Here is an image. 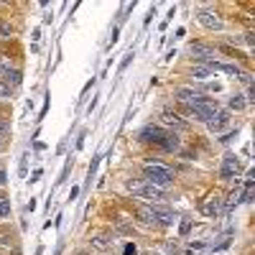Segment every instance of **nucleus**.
<instances>
[{
	"mask_svg": "<svg viewBox=\"0 0 255 255\" xmlns=\"http://www.w3.org/2000/svg\"><path fill=\"white\" fill-rule=\"evenodd\" d=\"M143 176H145V181L148 184H153V186H158L161 191L174 181V168L171 166H166V163H161V161H145L143 163Z\"/></svg>",
	"mask_w": 255,
	"mask_h": 255,
	"instance_id": "obj_1",
	"label": "nucleus"
},
{
	"mask_svg": "<svg viewBox=\"0 0 255 255\" xmlns=\"http://www.w3.org/2000/svg\"><path fill=\"white\" fill-rule=\"evenodd\" d=\"M184 110H186V115H191L194 120L207 123L212 115H215V113L220 110V105H217V100H209V97L199 95V97H197V102H191L189 108H184Z\"/></svg>",
	"mask_w": 255,
	"mask_h": 255,
	"instance_id": "obj_2",
	"label": "nucleus"
},
{
	"mask_svg": "<svg viewBox=\"0 0 255 255\" xmlns=\"http://www.w3.org/2000/svg\"><path fill=\"white\" fill-rule=\"evenodd\" d=\"M199 209H202V215H204V217H217L220 212H222V194H220V191L209 194L207 199H202Z\"/></svg>",
	"mask_w": 255,
	"mask_h": 255,
	"instance_id": "obj_3",
	"label": "nucleus"
},
{
	"mask_svg": "<svg viewBox=\"0 0 255 255\" xmlns=\"http://www.w3.org/2000/svg\"><path fill=\"white\" fill-rule=\"evenodd\" d=\"M163 135H166V130L161 125H145L143 130H140V140L143 143H153V145H161V140H163Z\"/></svg>",
	"mask_w": 255,
	"mask_h": 255,
	"instance_id": "obj_4",
	"label": "nucleus"
},
{
	"mask_svg": "<svg viewBox=\"0 0 255 255\" xmlns=\"http://www.w3.org/2000/svg\"><path fill=\"white\" fill-rule=\"evenodd\" d=\"M197 18H199V23H202L204 28H212V31H220V28L225 26V20H222L220 13H215V10H199Z\"/></svg>",
	"mask_w": 255,
	"mask_h": 255,
	"instance_id": "obj_5",
	"label": "nucleus"
},
{
	"mask_svg": "<svg viewBox=\"0 0 255 255\" xmlns=\"http://www.w3.org/2000/svg\"><path fill=\"white\" fill-rule=\"evenodd\" d=\"M238 171H240V161H238V156H235V153H227V156L222 158L220 176H222V179H235Z\"/></svg>",
	"mask_w": 255,
	"mask_h": 255,
	"instance_id": "obj_6",
	"label": "nucleus"
},
{
	"mask_svg": "<svg viewBox=\"0 0 255 255\" xmlns=\"http://www.w3.org/2000/svg\"><path fill=\"white\" fill-rule=\"evenodd\" d=\"M189 51H191V56H194L197 61H212V56H215V49H212L209 44H202V41H194V44L189 46Z\"/></svg>",
	"mask_w": 255,
	"mask_h": 255,
	"instance_id": "obj_7",
	"label": "nucleus"
},
{
	"mask_svg": "<svg viewBox=\"0 0 255 255\" xmlns=\"http://www.w3.org/2000/svg\"><path fill=\"white\" fill-rule=\"evenodd\" d=\"M207 125H209V130H212V133L225 130V128L230 125V113H227V110H217L215 115H212V118L207 120Z\"/></svg>",
	"mask_w": 255,
	"mask_h": 255,
	"instance_id": "obj_8",
	"label": "nucleus"
},
{
	"mask_svg": "<svg viewBox=\"0 0 255 255\" xmlns=\"http://www.w3.org/2000/svg\"><path fill=\"white\" fill-rule=\"evenodd\" d=\"M153 215H156V225H174L176 222V212H171L168 207H153Z\"/></svg>",
	"mask_w": 255,
	"mask_h": 255,
	"instance_id": "obj_9",
	"label": "nucleus"
},
{
	"mask_svg": "<svg viewBox=\"0 0 255 255\" xmlns=\"http://www.w3.org/2000/svg\"><path fill=\"white\" fill-rule=\"evenodd\" d=\"M161 123L168 125V128H174V130H184V128H186V123H184L176 113H171V110H163V113H161Z\"/></svg>",
	"mask_w": 255,
	"mask_h": 255,
	"instance_id": "obj_10",
	"label": "nucleus"
},
{
	"mask_svg": "<svg viewBox=\"0 0 255 255\" xmlns=\"http://www.w3.org/2000/svg\"><path fill=\"white\" fill-rule=\"evenodd\" d=\"M135 217H138L143 225H156L153 207H148V204H135Z\"/></svg>",
	"mask_w": 255,
	"mask_h": 255,
	"instance_id": "obj_11",
	"label": "nucleus"
},
{
	"mask_svg": "<svg viewBox=\"0 0 255 255\" xmlns=\"http://www.w3.org/2000/svg\"><path fill=\"white\" fill-rule=\"evenodd\" d=\"M161 148L163 151H179V135L176 133H166L163 140H161Z\"/></svg>",
	"mask_w": 255,
	"mask_h": 255,
	"instance_id": "obj_12",
	"label": "nucleus"
},
{
	"mask_svg": "<svg viewBox=\"0 0 255 255\" xmlns=\"http://www.w3.org/2000/svg\"><path fill=\"white\" fill-rule=\"evenodd\" d=\"M238 204H240V191H230V197L222 199V209H227V212H232Z\"/></svg>",
	"mask_w": 255,
	"mask_h": 255,
	"instance_id": "obj_13",
	"label": "nucleus"
},
{
	"mask_svg": "<svg viewBox=\"0 0 255 255\" xmlns=\"http://www.w3.org/2000/svg\"><path fill=\"white\" fill-rule=\"evenodd\" d=\"M248 108V100H245V95H232L230 97V110H245Z\"/></svg>",
	"mask_w": 255,
	"mask_h": 255,
	"instance_id": "obj_14",
	"label": "nucleus"
},
{
	"mask_svg": "<svg viewBox=\"0 0 255 255\" xmlns=\"http://www.w3.org/2000/svg\"><path fill=\"white\" fill-rule=\"evenodd\" d=\"M92 245L100 248V250H108V248H110V235H97V238H92Z\"/></svg>",
	"mask_w": 255,
	"mask_h": 255,
	"instance_id": "obj_15",
	"label": "nucleus"
},
{
	"mask_svg": "<svg viewBox=\"0 0 255 255\" xmlns=\"http://www.w3.org/2000/svg\"><path fill=\"white\" fill-rule=\"evenodd\" d=\"M10 215V199L5 194H0V220Z\"/></svg>",
	"mask_w": 255,
	"mask_h": 255,
	"instance_id": "obj_16",
	"label": "nucleus"
},
{
	"mask_svg": "<svg viewBox=\"0 0 255 255\" xmlns=\"http://www.w3.org/2000/svg\"><path fill=\"white\" fill-rule=\"evenodd\" d=\"M10 38H13V28L0 20V41H10Z\"/></svg>",
	"mask_w": 255,
	"mask_h": 255,
	"instance_id": "obj_17",
	"label": "nucleus"
},
{
	"mask_svg": "<svg viewBox=\"0 0 255 255\" xmlns=\"http://www.w3.org/2000/svg\"><path fill=\"white\" fill-rule=\"evenodd\" d=\"M212 72L207 69V67H194V69H191V77H194V79H207Z\"/></svg>",
	"mask_w": 255,
	"mask_h": 255,
	"instance_id": "obj_18",
	"label": "nucleus"
},
{
	"mask_svg": "<svg viewBox=\"0 0 255 255\" xmlns=\"http://www.w3.org/2000/svg\"><path fill=\"white\" fill-rule=\"evenodd\" d=\"M204 250H207V245H204V243H197V245H191V248L186 250V255H202Z\"/></svg>",
	"mask_w": 255,
	"mask_h": 255,
	"instance_id": "obj_19",
	"label": "nucleus"
},
{
	"mask_svg": "<svg viewBox=\"0 0 255 255\" xmlns=\"http://www.w3.org/2000/svg\"><path fill=\"white\" fill-rule=\"evenodd\" d=\"M133 56H135V54H133V51H130V54H128V56H125V59H123V64H120V69H118V72H125V69H128V67H130V61H133Z\"/></svg>",
	"mask_w": 255,
	"mask_h": 255,
	"instance_id": "obj_20",
	"label": "nucleus"
},
{
	"mask_svg": "<svg viewBox=\"0 0 255 255\" xmlns=\"http://www.w3.org/2000/svg\"><path fill=\"white\" fill-rule=\"evenodd\" d=\"M10 92H13V90H8V87H5V84H3V82H0V97H10Z\"/></svg>",
	"mask_w": 255,
	"mask_h": 255,
	"instance_id": "obj_21",
	"label": "nucleus"
},
{
	"mask_svg": "<svg viewBox=\"0 0 255 255\" xmlns=\"http://www.w3.org/2000/svg\"><path fill=\"white\" fill-rule=\"evenodd\" d=\"M189 230H191V222H189V220H186V222H181V235H186Z\"/></svg>",
	"mask_w": 255,
	"mask_h": 255,
	"instance_id": "obj_22",
	"label": "nucleus"
},
{
	"mask_svg": "<svg viewBox=\"0 0 255 255\" xmlns=\"http://www.w3.org/2000/svg\"><path fill=\"white\" fill-rule=\"evenodd\" d=\"M133 253H135V245L128 243V245H125V255H133Z\"/></svg>",
	"mask_w": 255,
	"mask_h": 255,
	"instance_id": "obj_23",
	"label": "nucleus"
},
{
	"mask_svg": "<svg viewBox=\"0 0 255 255\" xmlns=\"http://www.w3.org/2000/svg\"><path fill=\"white\" fill-rule=\"evenodd\" d=\"M253 41H255V38H253V31H248V33H245V44H253Z\"/></svg>",
	"mask_w": 255,
	"mask_h": 255,
	"instance_id": "obj_24",
	"label": "nucleus"
},
{
	"mask_svg": "<svg viewBox=\"0 0 255 255\" xmlns=\"http://www.w3.org/2000/svg\"><path fill=\"white\" fill-rule=\"evenodd\" d=\"M0 184H5V171H0Z\"/></svg>",
	"mask_w": 255,
	"mask_h": 255,
	"instance_id": "obj_25",
	"label": "nucleus"
},
{
	"mask_svg": "<svg viewBox=\"0 0 255 255\" xmlns=\"http://www.w3.org/2000/svg\"><path fill=\"white\" fill-rule=\"evenodd\" d=\"M3 145H5V140H3V138H0V151H3Z\"/></svg>",
	"mask_w": 255,
	"mask_h": 255,
	"instance_id": "obj_26",
	"label": "nucleus"
},
{
	"mask_svg": "<svg viewBox=\"0 0 255 255\" xmlns=\"http://www.w3.org/2000/svg\"><path fill=\"white\" fill-rule=\"evenodd\" d=\"M145 255H158V253H145Z\"/></svg>",
	"mask_w": 255,
	"mask_h": 255,
	"instance_id": "obj_27",
	"label": "nucleus"
}]
</instances>
